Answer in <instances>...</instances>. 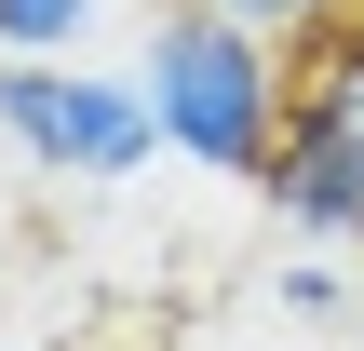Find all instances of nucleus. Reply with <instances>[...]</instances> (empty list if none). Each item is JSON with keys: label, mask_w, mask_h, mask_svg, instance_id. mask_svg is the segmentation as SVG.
<instances>
[{"label": "nucleus", "mask_w": 364, "mask_h": 351, "mask_svg": "<svg viewBox=\"0 0 364 351\" xmlns=\"http://www.w3.org/2000/svg\"><path fill=\"white\" fill-rule=\"evenodd\" d=\"M135 95H149V135H162L176 162H203V176H257L270 135H284L297 68H284V41H257V27L176 0V14L149 27V54H135Z\"/></svg>", "instance_id": "1"}, {"label": "nucleus", "mask_w": 364, "mask_h": 351, "mask_svg": "<svg viewBox=\"0 0 364 351\" xmlns=\"http://www.w3.org/2000/svg\"><path fill=\"white\" fill-rule=\"evenodd\" d=\"M0 149L54 189H122L162 162L135 68H81V54H14L0 68Z\"/></svg>", "instance_id": "2"}, {"label": "nucleus", "mask_w": 364, "mask_h": 351, "mask_svg": "<svg viewBox=\"0 0 364 351\" xmlns=\"http://www.w3.org/2000/svg\"><path fill=\"white\" fill-rule=\"evenodd\" d=\"M257 189L284 203L297 243H324V257H351V243H364V41H338L324 68H297Z\"/></svg>", "instance_id": "3"}, {"label": "nucleus", "mask_w": 364, "mask_h": 351, "mask_svg": "<svg viewBox=\"0 0 364 351\" xmlns=\"http://www.w3.org/2000/svg\"><path fill=\"white\" fill-rule=\"evenodd\" d=\"M108 27V0H0V54H81Z\"/></svg>", "instance_id": "4"}, {"label": "nucleus", "mask_w": 364, "mask_h": 351, "mask_svg": "<svg viewBox=\"0 0 364 351\" xmlns=\"http://www.w3.org/2000/svg\"><path fill=\"white\" fill-rule=\"evenodd\" d=\"M189 14H230V27H257V41H324V27H351L364 0H189Z\"/></svg>", "instance_id": "5"}, {"label": "nucleus", "mask_w": 364, "mask_h": 351, "mask_svg": "<svg viewBox=\"0 0 364 351\" xmlns=\"http://www.w3.org/2000/svg\"><path fill=\"white\" fill-rule=\"evenodd\" d=\"M270 298H284V325H338V311H351V271L311 243V257H284V284H270Z\"/></svg>", "instance_id": "6"}]
</instances>
